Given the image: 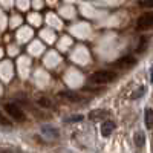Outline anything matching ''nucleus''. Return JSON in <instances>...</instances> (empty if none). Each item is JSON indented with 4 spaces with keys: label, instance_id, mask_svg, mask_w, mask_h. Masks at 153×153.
<instances>
[{
    "label": "nucleus",
    "instance_id": "f257e3e1",
    "mask_svg": "<svg viewBox=\"0 0 153 153\" xmlns=\"http://www.w3.org/2000/svg\"><path fill=\"white\" fill-rule=\"evenodd\" d=\"M117 78V72L113 71H97L89 76V83L91 84H107L112 83Z\"/></svg>",
    "mask_w": 153,
    "mask_h": 153
},
{
    "label": "nucleus",
    "instance_id": "f03ea898",
    "mask_svg": "<svg viewBox=\"0 0 153 153\" xmlns=\"http://www.w3.org/2000/svg\"><path fill=\"white\" fill-rule=\"evenodd\" d=\"M5 112L9 115L12 120H17V121H23V120H25L23 110H22L17 104H14V103H6V104H5Z\"/></svg>",
    "mask_w": 153,
    "mask_h": 153
},
{
    "label": "nucleus",
    "instance_id": "7ed1b4c3",
    "mask_svg": "<svg viewBox=\"0 0 153 153\" xmlns=\"http://www.w3.org/2000/svg\"><path fill=\"white\" fill-rule=\"evenodd\" d=\"M153 26V12H144L143 16H139L136 22V28L139 31H146Z\"/></svg>",
    "mask_w": 153,
    "mask_h": 153
},
{
    "label": "nucleus",
    "instance_id": "20e7f679",
    "mask_svg": "<svg viewBox=\"0 0 153 153\" xmlns=\"http://www.w3.org/2000/svg\"><path fill=\"white\" fill-rule=\"evenodd\" d=\"M107 117H109V112L104 109H97L89 112V120L91 121H101V120H106Z\"/></svg>",
    "mask_w": 153,
    "mask_h": 153
},
{
    "label": "nucleus",
    "instance_id": "39448f33",
    "mask_svg": "<svg viewBox=\"0 0 153 153\" xmlns=\"http://www.w3.org/2000/svg\"><path fill=\"white\" fill-rule=\"evenodd\" d=\"M133 65H136V60H135V57H130V55L123 57L121 60H118L117 63H115V66H118V68H121V69L132 68Z\"/></svg>",
    "mask_w": 153,
    "mask_h": 153
},
{
    "label": "nucleus",
    "instance_id": "423d86ee",
    "mask_svg": "<svg viewBox=\"0 0 153 153\" xmlns=\"http://www.w3.org/2000/svg\"><path fill=\"white\" fill-rule=\"evenodd\" d=\"M58 95L63 97V98H66V100H69V101H72V103H83V101H84V98L81 95H78L76 92H71V91L60 92Z\"/></svg>",
    "mask_w": 153,
    "mask_h": 153
},
{
    "label": "nucleus",
    "instance_id": "0eeeda50",
    "mask_svg": "<svg viewBox=\"0 0 153 153\" xmlns=\"http://www.w3.org/2000/svg\"><path fill=\"white\" fill-rule=\"evenodd\" d=\"M113 130H115V123L113 121L107 120V121H104L103 124H101V135L103 136H109Z\"/></svg>",
    "mask_w": 153,
    "mask_h": 153
},
{
    "label": "nucleus",
    "instance_id": "6e6552de",
    "mask_svg": "<svg viewBox=\"0 0 153 153\" xmlns=\"http://www.w3.org/2000/svg\"><path fill=\"white\" fill-rule=\"evenodd\" d=\"M144 123L147 129H153V109L147 107L144 110Z\"/></svg>",
    "mask_w": 153,
    "mask_h": 153
},
{
    "label": "nucleus",
    "instance_id": "1a4fd4ad",
    "mask_svg": "<svg viewBox=\"0 0 153 153\" xmlns=\"http://www.w3.org/2000/svg\"><path fill=\"white\" fill-rule=\"evenodd\" d=\"M133 141L136 144V147H143L146 144V133L143 130H138L135 135H133Z\"/></svg>",
    "mask_w": 153,
    "mask_h": 153
},
{
    "label": "nucleus",
    "instance_id": "9d476101",
    "mask_svg": "<svg viewBox=\"0 0 153 153\" xmlns=\"http://www.w3.org/2000/svg\"><path fill=\"white\" fill-rule=\"evenodd\" d=\"M42 130H43V135L48 136V138H58V132L52 126H43Z\"/></svg>",
    "mask_w": 153,
    "mask_h": 153
},
{
    "label": "nucleus",
    "instance_id": "9b49d317",
    "mask_svg": "<svg viewBox=\"0 0 153 153\" xmlns=\"http://www.w3.org/2000/svg\"><path fill=\"white\" fill-rule=\"evenodd\" d=\"M147 92V89H146V86H141V87H138L136 91L132 94V98H135V100H138V98H141L144 94Z\"/></svg>",
    "mask_w": 153,
    "mask_h": 153
},
{
    "label": "nucleus",
    "instance_id": "f8f14e48",
    "mask_svg": "<svg viewBox=\"0 0 153 153\" xmlns=\"http://www.w3.org/2000/svg\"><path fill=\"white\" fill-rule=\"evenodd\" d=\"M81 120H84L81 115H72V117H68V118H66V123H78V121H81Z\"/></svg>",
    "mask_w": 153,
    "mask_h": 153
},
{
    "label": "nucleus",
    "instance_id": "ddd939ff",
    "mask_svg": "<svg viewBox=\"0 0 153 153\" xmlns=\"http://www.w3.org/2000/svg\"><path fill=\"white\" fill-rule=\"evenodd\" d=\"M139 5L144 8H153V0H139Z\"/></svg>",
    "mask_w": 153,
    "mask_h": 153
},
{
    "label": "nucleus",
    "instance_id": "4468645a",
    "mask_svg": "<svg viewBox=\"0 0 153 153\" xmlns=\"http://www.w3.org/2000/svg\"><path fill=\"white\" fill-rule=\"evenodd\" d=\"M40 104H45V106H51V101H49V100H45V98H42V100H40Z\"/></svg>",
    "mask_w": 153,
    "mask_h": 153
},
{
    "label": "nucleus",
    "instance_id": "2eb2a0df",
    "mask_svg": "<svg viewBox=\"0 0 153 153\" xmlns=\"http://www.w3.org/2000/svg\"><path fill=\"white\" fill-rule=\"evenodd\" d=\"M150 80L153 81V66H152V69H150Z\"/></svg>",
    "mask_w": 153,
    "mask_h": 153
}]
</instances>
